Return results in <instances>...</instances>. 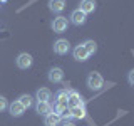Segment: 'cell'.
<instances>
[{
    "label": "cell",
    "instance_id": "cell-5",
    "mask_svg": "<svg viewBox=\"0 0 134 126\" xmlns=\"http://www.w3.org/2000/svg\"><path fill=\"white\" fill-rule=\"evenodd\" d=\"M77 106H84V98L79 94L77 91L70 89V94H69V99H67V108H77Z\"/></svg>",
    "mask_w": 134,
    "mask_h": 126
},
{
    "label": "cell",
    "instance_id": "cell-1",
    "mask_svg": "<svg viewBox=\"0 0 134 126\" xmlns=\"http://www.w3.org/2000/svg\"><path fill=\"white\" fill-rule=\"evenodd\" d=\"M102 86H104V77L102 76L99 72H96V71L89 72V76H87V87H89L91 91H100Z\"/></svg>",
    "mask_w": 134,
    "mask_h": 126
},
{
    "label": "cell",
    "instance_id": "cell-21",
    "mask_svg": "<svg viewBox=\"0 0 134 126\" xmlns=\"http://www.w3.org/2000/svg\"><path fill=\"white\" fill-rule=\"evenodd\" d=\"M62 126H75V123H72V121H64V123H62Z\"/></svg>",
    "mask_w": 134,
    "mask_h": 126
},
{
    "label": "cell",
    "instance_id": "cell-9",
    "mask_svg": "<svg viewBox=\"0 0 134 126\" xmlns=\"http://www.w3.org/2000/svg\"><path fill=\"white\" fill-rule=\"evenodd\" d=\"M8 111H10V114L14 116V118H20V116L25 113V108L19 103V99H17V101H14L12 104H8Z\"/></svg>",
    "mask_w": 134,
    "mask_h": 126
},
{
    "label": "cell",
    "instance_id": "cell-14",
    "mask_svg": "<svg viewBox=\"0 0 134 126\" xmlns=\"http://www.w3.org/2000/svg\"><path fill=\"white\" fill-rule=\"evenodd\" d=\"M49 8L54 14H60L65 8V0H49Z\"/></svg>",
    "mask_w": 134,
    "mask_h": 126
},
{
    "label": "cell",
    "instance_id": "cell-20",
    "mask_svg": "<svg viewBox=\"0 0 134 126\" xmlns=\"http://www.w3.org/2000/svg\"><path fill=\"white\" fill-rule=\"evenodd\" d=\"M127 81H129V84H131V86H134V69L129 71V74H127Z\"/></svg>",
    "mask_w": 134,
    "mask_h": 126
},
{
    "label": "cell",
    "instance_id": "cell-19",
    "mask_svg": "<svg viewBox=\"0 0 134 126\" xmlns=\"http://www.w3.org/2000/svg\"><path fill=\"white\" fill-rule=\"evenodd\" d=\"M5 109H8V101L5 96H0V113H3Z\"/></svg>",
    "mask_w": 134,
    "mask_h": 126
},
{
    "label": "cell",
    "instance_id": "cell-11",
    "mask_svg": "<svg viewBox=\"0 0 134 126\" xmlns=\"http://www.w3.org/2000/svg\"><path fill=\"white\" fill-rule=\"evenodd\" d=\"M35 98H37V101L49 103V101L52 99V92H50V89H47V87H40V89H37V92H35Z\"/></svg>",
    "mask_w": 134,
    "mask_h": 126
},
{
    "label": "cell",
    "instance_id": "cell-6",
    "mask_svg": "<svg viewBox=\"0 0 134 126\" xmlns=\"http://www.w3.org/2000/svg\"><path fill=\"white\" fill-rule=\"evenodd\" d=\"M72 56H74V59H75L77 62H86L87 59L91 57V56H89V52L86 50V47H84L82 44H79V45H75V47H74Z\"/></svg>",
    "mask_w": 134,
    "mask_h": 126
},
{
    "label": "cell",
    "instance_id": "cell-12",
    "mask_svg": "<svg viewBox=\"0 0 134 126\" xmlns=\"http://www.w3.org/2000/svg\"><path fill=\"white\" fill-rule=\"evenodd\" d=\"M79 10H82L86 15L92 14V12L96 10V0H81V7H79Z\"/></svg>",
    "mask_w": 134,
    "mask_h": 126
},
{
    "label": "cell",
    "instance_id": "cell-4",
    "mask_svg": "<svg viewBox=\"0 0 134 126\" xmlns=\"http://www.w3.org/2000/svg\"><path fill=\"white\" fill-rule=\"evenodd\" d=\"M32 62H34V57L30 56V54H27V52H22V54H19L15 59V64L19 69H29V67L32 66Z\"/></svg>",
    "mask_w": 134,
    "mask_h": 126
},
{
    "label": "cell",
    "instance_id": "cell-7",
    "mask_svg": "<svg viewBox=\"0 0 134 126\" xmlns=\"http://www.w3.org/2000/svg\"><path fill=\"white\" fill-rule=\"evenodd\" d=\"M47 77H49L50 82H62L64 81V71L60 67H50Z\"/></svg>",
    "mask_w": 134,
    "mask_h": 126
},
{
    "label": "cell",
    "instance_id": "cell-17",
    "mask_svg": "<svg viewBox=\"0 0 134 126\" xmlns=\"http://www.w3.org/2000/svg\"><path fill=\"white\" fill-rule=\"evenodd\" d=\"M19 103L22 104L25 109H29V108H30L32 104H34V98H32L30 94H22V96L19 98Z\"/></svg>",
    "mask_w": 134,
    "mask_h": 126
},
{
    "label": "cell",
    "instance_id": "cell-13",
    "mask_svg": "<svg viewBox=\"0 0 134 126\" xmlns=\"http://www.w3.org/2000/svg\"><path fill=\"white\" fill-rule=\"evenodd\" d=\"M60 121H62V118L59 114H55V113H50V114L44 116V124L45 126H59Z\"/></svg>",
    "mask_w": 134,
    "mask_h": 126
},
{
    "label": "cell",
    "instance_id": "cell-3",
    "mask_svg": "<svg viewBox=\"0 0 134 126\" xmlns=\"http://www.w3.org/2000/svg\"><path fill=\"white\" fill-rule=\"evenodd\" d=\"M67 27H69V20H67L65 17H62V15H59V17H55V19L52 20V30L55 34L65 32Z\"/></svg>",
    "mask_w": 134,
    "mask_h": 126
},
{
    "label": "cell",
    "instance_id": "cell-2",
    "mask_svg": "<svg viewBox=\"0 0 134 126\" xmlns=\"http://www.w3.org/2000/svg\"><path fill=\"white\" fill-rule=\"evenodd\" d=\"M54 52L59 54V56H65L67 52L70 50V42L67 39H57L55 42H54Z\"/></svg>",
    "mask_w": 134,
    "mask_h": 126
},
{
    "label": "cell",
    "instance_id": "cell-10",
    "mask_svg": "<svg viewBox=\"0 0 134 126\" xmlns=\"http://www.w3.org/2000/svg\"><path fill=\"white\" fill-rule=\"evenodd\" d=\"M35 113L40 116H47L52 113V106H50V103H42V101H37L35 103Z\"/></svg>",
    "mask_w": 134,
    "mask_h": 126
},
{
    "label": "cell",
    "instance_id": "cell-16",
    "mask_svg": "<svg viewBox=\"0 0 134 126\" xmlns=\"http://www.w3.org/2000/svg\"><path fill=\"white\" fill-rule=\"evenodd\" d=\"M69 94H70V89H60V91H57V92H55V103L67 104Z\"/></svg>",
    "mask_w": 134,
    "mask_h": 126
},
{
    "label": "cell",
    "instance_id": "cell-15",
    "mask_svg": "<svg viewBox=\"0 0 134 126\" xmlns=\"http://www.w3.org/2000/svg\"><path fill=\"white\" fill-rule=\"evenodd\" d=\"M86 106H77V108H70L69 109V114L70 118H74V119H84L86 118Z\"/></svg>",
    "mask_w": 134,
    "mask_h": 126
},
{
    "label": "cell",
    "instance_id": "cell-18",
    "mask_svg": "<svg viewBox=\"0 0 134 126\" xmlns=\"http://www.w3.org/2000/svg\"><path fill=\"white\" fill-rule=\"evenodd\" d=\"M82 45L86 47V50L89 52V56H92V54H96V50H97V44H96L92 39L89 40H86V42H82Z\"/></svg>",
    "mask_w": 134,
    "mask_h": 126
},
{
    "label": "cell",
    "instance_id": "cell-8",
    "mask_svg": "<svg viewBox=\"0 0 134 126\" xmlns=\"http://www.w3.org/2000/svg\"><path fill=\"white\" fill-rule=\"evenodd\" d=\"M70 22L74 25H84L87 22V15L84 14L82 10H79V8H75V10L70 14Z\"/></svg>",
    "mask_w": 134,
    "mask_h": 126
}]
</instances>
